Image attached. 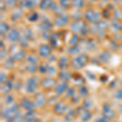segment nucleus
Here are the masks:
<instances>
[{
  "mask_svg": "<svg viewBox=\"0 0 122 122\" xmlns=\"http://www.w3.org/2000/svg\"><path fill=\"white\" fill-rule=\"evenodd\" d=\"M72 29L75 32H78L81 33H85L87 30L86 25L83 21H75L72 25Z\"/></svg>",
  "mask_w": 122,
  "mask_h": 122,
  "instance_id": "obj_1",
  "label": "nucleus"
},
{
  "mask_svg": "<svg viewBox=\"0 0 122 122\" xmlns=\"http://www.w3.org/2000/svg\"><path fill=\"white\" fill-rule=\"evenodd\" d=\"M86 17L88 20L94 22L99 18V14L98 12H94L93 11H89L86 13Z\"/></svg>",
  "mask_w": 122,
  "mask_h": 122,
  "instance_id": "obj_2",
  "label": "nucleus"
},
{
  "mask_svg": "<svg viewBox=\"0 0 122 122\" xmlns=\"http://www.w3.org/2000/svg\"><path fill=\"white\" fill-rule=\"evenodd\" d=\"M68 20V17L67 16V15L63 14V15H59V16L55 20V23H56L58 26H62V25H65Z\"/></svg>",
  "mask_w": 122,
  "mask_h": 122,
  "instance_id": "obj_3",
  "label": "nucleus"
},
{
  "mask_svg": "<svg viewBox=\"0 0 122 122\" xmlns=\"http://www.w3.org/2000/svg\"><path fill=\"white\" fill-rule=\"evenodd\" d=\"M39 51H40L41 56L46 57L47 56H49V54L51 53L50 51V47H49L47 45H42V46H40V49H39Z\"/></svg>",
  "mask_w": 122,
  "mask_h": 122,
  "instance_id": "obj_4",
  "label": "nucleus"
},
{
  "mask_svg": "<svg viewBox=\"0 0 122 122\" xmlns=\"http://www.w3.org/2000/svg\"><path fill=\"white\" fill-rule=\"evenodd\" d=\"M19 37H20V33H19L18 31L11 30V32H10V33H9V35H8V37H7V38H8L9 40H11V42H15V41L18 40Z\"/></svg>",
  "mask_w": 122,
  "mask_h": 122,
  "instance_id": "obj_5",
  "label": "nucleus"
},
{
  "mask_svg": "<svg viewBox=\"0 0 122 122\" xmlns=\"http://www.w3.org/2000/svg\"><path fill=\"white\" fill-rule=\"evenodd\" d=\"M54 5L51 0H42L40 4V7L43 10H46L48 7H51V6Z\"/></svg>",
  "mask_w": 122,
  "mask_h": 122,
  "instance_id": "obj_6",
  "label": "nucleus"
},
{
  "mask_svg": "<svg viewBox=\"0 0 122 122\" xmlns=\"http://www.w3.org/2000/svg\"><path fill=\"white\" fill-rule=\"evenodd\" d=\"M83 0H72V3H73L74 7H76V8H80L83 6Z\"/></svg>",
  "mask_w": 122,
  "mask_h": 122,
  "instance_id": "obj_7",
  "label": "nucleus"
},
{
  "mask_svg": "<svg viewBox=\"0 0 122 122\" xmlns=\"http://www.w3.org/2000/svg\"><path fill=\"white\" fill-rule=\"evenodd\" d=\"M5 1H6V3H7L9 7H12V6H14L15 3H16L17 0H5Z\"/></svg>",
  "mask_w": 122,
  "mask_h": 122,
  "instance_id": "obj_8",
  "label": "nucleus"
},
{
  "mask_svg": "<svg viewBox=\"0 0 122 122\" xmlns=\"http://www.w3.org/2000/svg\"><path fill=\"white\" fill-rule=\"evenodd\" d=\"M60 2H61V5H62V7H66L68 5V2H69V0H60Z\"/></svg>",
  "mask_w": 122,
  "mask_h": 122,
  "instance_id": "obj_9",
  "label": "nucleus"
}]
</instances>
